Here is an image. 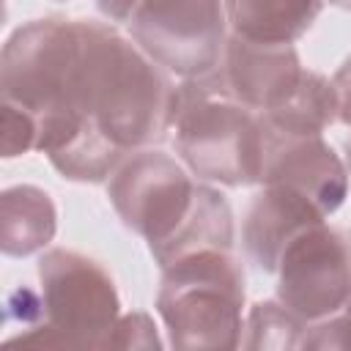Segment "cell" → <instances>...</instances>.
I'll list each match as a JSON object with an SVG mask.
<instances>
[{
    "label": "cell",
    "mask_w": 351,
    "mask_h": 351,
    "mask_svg": "<svg viewBox=\"0 0 351 351\" xmlns=\"http://www.w3.org/2000/svg\"><path fill=\"white\" fill-rule=\"evenodd\" d=\"M178 85L112 25L80 19L71 115L93 121L126 154L159 143L176 123Z\"/></svg>",
    "instance_id": "obj_1"
},
{
    "label": "cell",
    "mask_w": 351,
    "mask_h": 351,
    "mask_svg": "<svg viewBox=\"0 0 351 351\" xmlns=\"http://www.w3.org/2000/svg\"><path fill=\"white\" fill-rule=\"evenodd\" d=\"M176 154L200 181L225 186H250L261 178L263 121L241 104L219 66L178 85Z\"/></svg>",
    "instance_id": "obj_2"
},
{
    "label": "cell",
    "mask_w": 351,
    "mask_h": 351,
    "mask_svg": "<svg viewBox=\"0 0 351 351\" xmlns=\"http://www.w3.org/2000/svg\"><path fill=\"white\" fill-rule=\"evenodd\" d=\"M80 55V19H30L16 27L0 58L3 101L30 112L38 126L36 151L47 154L82 123L71 115V82Z\"/></svg>",
    "instance_id": "obj_3"
},
{
    "label": "cell",
    "mask_w": 351,
    "mask_h": 351,
    "mask_svg": "<svg viewBox=\"0 0 351 351\" xmlns=\"http://www.w3.org/2000/svg\"><path fill=\"white\" fill-rule=\"evenodd\" d=\"M241 310L244 269L230 250H200L162 269L156 313L173 348H239L244 332Z\"/></svg>",
    "instance_id": "obj_4"
},
{
    "label": "cell",
    "mask_w": 351,
    "mask_h": 351,
    "mask_svg": "<svg viewBox=\"0 0 351 351\" xmlns=\"http://www.w3.org/2000/svg\"><path fill=\"white\" fill-rule=\"evenodd\" d=\"M44 321L8 343L44 348H110L121 318V296L110 271L74 250H47L38 258Z\"/></svg>",
    "instance_id": "obj_5"
},
{
    "label": "cell",
    "mask_w": 351,
    "mask_h": 351,
    "mask_svg": "<svg viewBox=\"0 0 351 351\" xmlns=\"http://www.w3.org/2000/svg\"><path fill=\"white\" fill-rule=\"evenodd\" d=\"M132 41L162 69L200 77L222 63L225 0H140L129 19Z\"/></svg>",
    "instance_id": "obj_6"
},
{
    "label": "cell",
    "mask_w": 351,
    "mask_h": 351,
    "mask_svg": "<svg viewBox=\"0 0 351 351\" xmlns=\"http://www.w3.org/2000/svg\"><path fill=\"white\" fill-rule=\"evenodd\" d=\"M197 184L173 156L140 148L123 156L107 181V197L132 233L143 236L148 252L159 250L186 219Z\"/></svg>",
    "instance_id": "obj_7"
},
{
    "label": "cell",
    "mask_w": 351,
    "mask_h": 351,
    "mask_svg": "<svg viewBox=\"0 0 351 351\" xmlns=\"http://www.w3.org/2000/svg\"><path fill=\"white\" fill-rule=\"evenodd\" d=\"M277 302L307 326L351 299V233L326 222L299 233L277 263Z\"/></svg>",
    "instance_id": "obj_8"
},
{
    "label": "cell",
    "mask_w": 351,
    "mask_h": 351,
    "mask_svg": "<svg viewBox=\"0 0 351 351\" xmlns=\"http://www.w3.org/2000/svg\"><path fill=\"white\" fill-rule=\"evenodd\" d=\"M258 184L293 189L304 195L324 217H329L348 195V167L321 134H291L263 121V159Z\"/></svg>",
    "instance_id": "obj_9"
},
{
    "label": "cell",
    "mask_w": 351,
    "mask_h": 351,
    "mask_svg": "<svg viewBox=\"0 0 351 351\" xmlns=\"http://www.w3.org/2000/svg\"><path fill=\"white\" fill-rule=\"evenodd\" d=\"M219 71L241 104L269 112L296 88L304 69L293 44H258L230 33Z\"/></svg>",
    "instance_id": "obj_10"
},
{
    "label": "cell",
    "mask_w": 351,
    "mask_h": 351,
    "mask_svg": "<svg viewBox=\"0 0 351 351\" xmlns=\"http://www.w3.org/2000/svg\"><path fill=\"white\" fill-rule=\"evenodd\" d=\"M263 189L252 197L244 225H241V244L247 261L266 271L274 274L277 263L285 252V247L304 230L326 222V217L299 192L274 186V184H261Z\"/></svg>",
    "instance_id": "obj_11"
},
{
    "label": "cell",
    "mask_w": 351,
    "mask_h": 351,
    "mask_svg": "<svg viewBox=\"0 0 351 351\" xmlns=\"http://www.w3.org/2000/svg\"><path fill=\"white\" fill-rule=\"evenodd\" d=\"M318 14L321 0H225L230 33L258 44H293Z\"/></svg>",
    "instance_id": "obj_12"
},
{
    "label": "cell",
    "mask_w": 351,
    "mask_h": 351,
    "mask_svg": "<svg viewBox=\"0 0 351 351\" xmlns=\"http://www.w3.org/2000/svg\"><path fill=\"white\" fill-rule=\"evenodd\" d=\"M58 230V211L41 186L16 184L0 197V247L11 258L41 252Z\"/></svg>",
    "instance_id": "obj_13"
},
{
    "label": "cell",
    "mask_w": 351,
    "mask_h": 351,
    "mask_svg": "<svg viewBox=\"0 0 351 351\" xmlns=\"http://www.w3.org/2000/svg\"><path fill=\"white\" fill-rule=\"evenodd\" d=\"M233 211L222 192L214 186L197 184L195 203L186 214V219L176 228V233L154 250V261L165 269L178 258H186L200 250H233Z\"/></svg>",
    "instance_id": "obj_14"
},
{
    "label": "cell",
    "mask_w": 351,
    "mask_h": 351,
    "mask_svg": "<svg viewBox=\"0 0 351 351\" xmlns=\"http://www.w3.org/2000/svg\"><path fill=\"white\" fill-rule=\"evenodd\" d=\"M269 126L291 134H324L337 121V93L332 80L304 69L296 88L269 112H258Z\"/></svg>",
    "instance_id": "obj_15"
},
{
    "label": "cell",
    "mask_w": 351,
    "mask_h": 351,
    "mask_svg": "<svg viewBox=\"0 0 351 351\" xmlns=\"http://www.w3.org/2000/svg\"><path fill=\"white\" fill-rule=\"evenodd\" d=\"M307 324L296 318L285 304L277 299H266L252 304L244 318L241 346L252 351H291L302 346Z\"/></svg>",
    "instance_id": "obj_16"
},
{
    "label": "cell",
    "mask_w": 351,
    "mask_h": 351,
    "mask_svg": "<svg viewBox=\"0 0 351 351\" xmlns=\"http://www.w3.org/2000/svg\"><path fill=\"white\" fill-rule=\"evenodd\" d=\"M0 145H3V156L14 159L27 154L30 148H36L38 140V126L36 118L30 112H25L22 107L3 101V123H0Z\"/></svg>",
    "instance_id": "obj_17"
},
{
    "label": "cell",
    "mask_w": 351,
    "mask_h": 351,
    "mask_svg": "<svg viewBox=\"0 0 351 351\" xmlns=\"http://www.w3.org/2000/svg\"><path fill=\"white\" fill-rule=\"evenodd\" d=\"M299 348H351V299L337 315L310 324Z\"/></svg>",
    "instance_id": "obj_18"
},
{
    "label": "cell",
    "mask_w": 351,
    "mask_h": 351,
    "mask_svg": "<svg viewBox=\"0 0 351 351\" xmlns=\"http://www.w3.org/2000/svg\"><path fill=\"white\" fill-rule=\"evenodd\" d=\"M110 348H162V337L148 313H126L115 324Z\"/></svg>",
    "instance_id": "obj_19"
},
{
    "label": "cell",
    "mask_w": 351,
    "mask_h": 351,
    "mask_svg": "<svg viewBox=\"0 0 351 351\" xmlns=\"http://www.w3.org/2000/svg\"><path fill=\"white\" fill-rule=\"evenodd\" d=\"M41 321H44L41 293L30 291L27 285H19L5 296V324H16L22 332H27Z\"/></svg>",
    "instance_id": "obj_20"
},
{
    "label": "cell",
    "mask_w": 351,
    "mask_h": 351,
    "mask_svg": "<svg viewBox=\"0 0 351 351\" xmlns=\"http://www.w3.org/2000/svg\"><path fill=\"white\" fill-rule=\"evenodd\" d=\"M332 85H335V93H337V121L351 126V55L335 71Z\"/></svg>",
    "instance_id": "obj_21"
},
{
    "label": "cell",
    "mask_w": 351,
    "mask_h": 351,
    "mask_svg": "<svg viewBox=\"0 0 351 351\" xmlns=\"http://www.w3.org/2000/svg\"><path fill=\"white\" fill-rule=\"evenodd\" d=\"M96 5H99V11H101L107 19H112V22H126V25H129V19H132V14L137 11L140 0H96Z\"/></svg>",
    "instance_id": "obj_22"
},
{
    "label": "cell",
    "mask_w": 351,
    "mask_h": 351,
    "mask_svg": "<svg viewBox=\"0 0 351 351\" xmlns=\"http://www.w3.org/2000/svg\"><path fill=\"white\" fill-rule=\"evenodd\" d=\"M346 167H348V176H351V137L346 143Z\"/></svg>",
    "instance_id": "obj_23"
},
{
    "label": "cell",
    "mask_w": 351,
    "mask_h": 351,
    "mask_svg": "<svg viewBox=\"0 0 351 351\" xmlns=\"http://www.w3.org/2000/svg\"><path fill=\"white\" fill-rule=\"evenodd\" d=\"M335 5H340V8H346V11H351V0H332Z\"/></svg>",
    "instance_id": "obj_24"
}]
</instances>
